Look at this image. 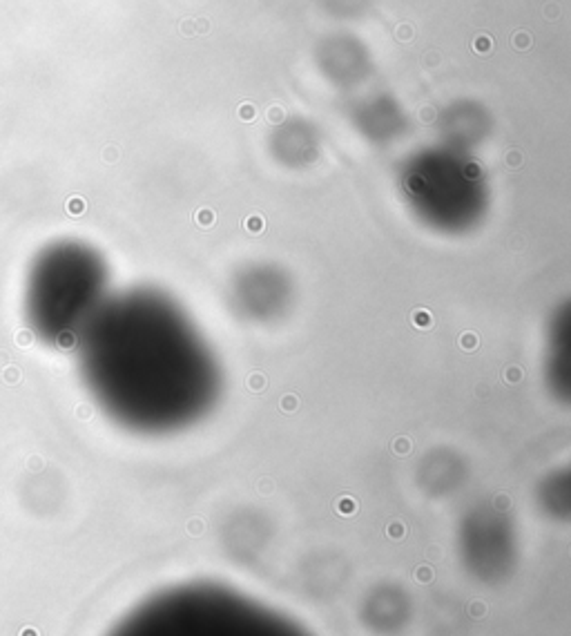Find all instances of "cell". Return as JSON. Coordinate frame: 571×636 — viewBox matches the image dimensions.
Masks as SVG:
<instances>
[{
    "instance_id": "obj_1",
    "label": "cell",
    "mask_w": 571,
    "mask_h": 636,
    "mask_svg": "<svg viewBox=\"0 0 571 636\" xmlns=\"http://www.w3.org/2000/svg\"><path fill=\"white\" fill-rule=\"evenodd\" d=\"M74 346L90 393L127 429H183L219 400L221 368L210 344L161 290L109 295Z\"/></svg>"
},
{
    "instance_id": "obj_2",
    "label": "cell",
    "mask_w": 571,
    "mask_h": 636,
    "mask_svg": "<svg viewBox=\"0 0 571 636\" xmlns=\"http://www.w3.org/2000/svg\"><path fill=\"white\" fill-rule=\"evenodd\" d=\"M107 282V264L87 243L65 239L43 248L25 292L32 333L52 346L74 344L109 297Z\"/></svg>"
},
{
    "instance_id": "obj_3",
    "label": "cell",
    "mask_w": 571,
    "mask_h": 636,
    "mask_svg": "<svg viewBox=\"0 0 571 636\" xmlns=\"http://www.w3.org/2000/svg\"><path fill=\"white\" fill-rule=\"evenodd\" d=\"M293 284L286 270L272 264H252L230 284V304L248 322H272L288 310Z\"/></svg>"
},
{
    "instance_id": "obj_4",
    "label": "cell",
    "mask_w": 571,
    "mask_h": 636,
    "mask_svg": "<svg viewBox=\"0 0 571 636\" xmlns=\"http://www.w3.org/2000/svg\"><path fill=\"white\" fill-rule=\"evenodd\" d=\"M569 308L567 304H562L549 324L547 350H544V377L549 382L551 393L560 395V398L569 395Z\"/></svg>"
}]
</instances>
